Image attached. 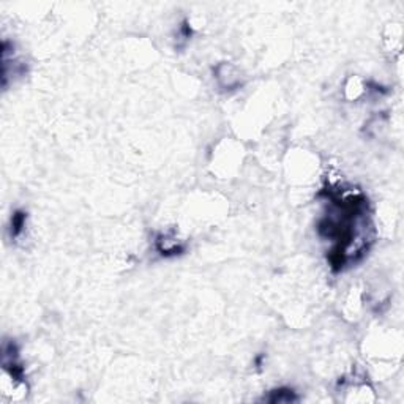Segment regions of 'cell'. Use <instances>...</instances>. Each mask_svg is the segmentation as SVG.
<instances>
[{
	"label": "cell",
	"instance_id": "3",
	"mask_svg": "<svg viewBox=\"0 0 404 404\" xmlns=\"http://www.w3.org/2000/svg\"><path fill=\"white\" fill-rule=\"evenodd\" d=\"M25 226V213L24 212H16L11 218V235L18 237L22 232V228Z\"/></svg>",
	"mask_w": 404,
	"mask_h": 404
},
{
	"label": "cell",
	"instance_id": "2",
	"mask_svg": "<svg viewBox=\"0 0 404 404\" xmlns=\"http://www.w3.org/2000/svg\"><path fill=\"white\" fill-rule=\"evenodd\" d=\"M268 401H272V402H292V401H297V396H295L294 390L280 389V390H273L272 392Z\"/></svg>",
	"mask_w": 404,
	"mask_h": 404
},
{
	"label": "cell",
	"instance_id": "1",
	"mask_svg": "<svg viewBox=\"0 0 404 404\" xmlns=\"http://www.w3.org/2000/svg\"><path fill=\"white\" fill-rule=\"evenodd\" d=\"M156 248L163 256L180 254V251H183L182 241L177 240L172 235H159L158 240H156Z\"/></svg>",
	"mask_w": 404,
	"mask_h": 404
}]
</instances>
